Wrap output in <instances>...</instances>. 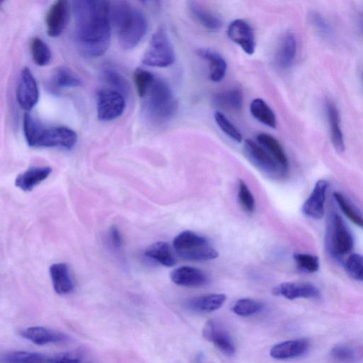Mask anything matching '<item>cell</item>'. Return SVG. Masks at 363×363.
<instances>
[{
  "instance_id": "cell-1",
  "label": "cell",
  "mask_w": 363,
  "mask_h": 363,
  "mask_svg": "<svg viewBox=\"0 0 363 363\" xmlns=\"http://www.w3.org/2000/svg\"><path fill=\"white\" fill-rule=\"evenodd\" d=\"M76 38L81 53L97 58L109 48L112 29L111 3L98 0H78L73 3Z\"/></svg>"
},
{
  "instance_id": "cell-2",
  "label": "cell",
  "mask_w": 363,
  "mask_h": 363,
  "mask_svg": "<svg viewBox=\"0 0 363 363\" xmlns=\"http://www.w3.org/2000/svg\"><path fill=\"white\" fill-rule=\"evenodd\" d=\"M111 17L122 48L129 50L137 46L148 31L144 14L128 2L111 3Z\"/></svg>"
},
{
  "instance_id": "cell-3",
  "label": "cell",
  "mask_w": 363,
  "mask_h": 363,
  "mask_svg": "<svg viewBox=\"0 0 363 363\" xmlns=\"http://www.w3.org/2000/svg\"><path fill=\"white\" fill-rule=\"evenodd\" d=\"M143 99L144 114L153 124H166L178 112V100L169 84L163 79L155 78Z\"/></svg>"
},
{
  "instance_id": "cell-4",
  "label": "cell",
  "mask_w": 363,
  "mask_h": 363,
  "mask_svg": "<svg viewBox=\"0 0 363 363\" xmlns=\"http://www.w3.org/2000/svg\"><path fill=\"white\" fill-rule=\"evenodd\" d=\"M173 247L178 255L190 262H207L219 256L218 252L208 240L197 234L185 231L177 236Z\"/></svg>"
},
{
  "instance_id": "cell-5",
  "label": "cell",
  "mask_w": 363,
  "mask_h": 363,
  "mask_svg": "<svg viewBox=\"0 0 363 363\" xmlns=\"http://www.w3.org/2000/svg\"><path fill=\"white\" fill-rule=\"evenodd\" d=\"M176 62V52L164 28H160L151 37L142 62L150 67L167 68Z\"/></svg>"
},
{
  "instance_id": "cell-6",
  "label": "cell",
  "mask_w": 363,
  "mask_h": 363,
  "mask_svg": "<svg viewBox=\"0 0 363 363\" xmlns=\"http://www.w3.org/2000/svg\"><path fill=\"white\" fill-rule=\"evenodd\" d=\"M354 247L353 236L342 218L331 213L328 220L326 248L334 257L341 258L351 252Z\"/></svg>"
},
{
  "instance_id": "cell-7",
  "label": "cell",
  "mask_w": 363,
  "mask_h": 363,
  "mask_svg": "<svg viewBox=\"0 0 363 363\" xmlns=\"http://www.w3.org/2000/svg\"><path fill=\"white\" fill-rule=\"evenodd\" d=\"M125 97L113 89H101L97 94L98 119L102 122L115 120L122 116L126 108Z\"/></svg>"
},
{
  "instance_id": "cell-8",
  "label": "cell",
  "mask_w": 363,
  "mask_h": 363,
  "mask_svg": "<svg viewBox=\"0 0 363 363\" xmlns=\"http://www.w3.org/2000/svg\"><path fill=\"white\" fill-rule=\"evenodd\" d=\"M78 141L77 134L66 127L45 128L38 135L34 148H62L71 149Z\"/></svg>"
},
{
  "instance_id": "cell-9",
  "label": "cell",
  "mask_w": 363,
  "mask_h": 363,
  "mask_svg": "<svg viewBox=\"0 0 363 363\" xmlns=\"http://www.w3.org/2000/svg\"><path fill=\"white\" fill-rule=\"evenodd\" d=\"M243 150L247 159L264 173L271 176L285 175L272 155L261 145L247 140Z\"/></svg>"
},
{
  "instance_id": "cell-10",
  "label": "cell",
  "mask_w": 363,
  "mask_h": 363,
  "mask_svg": "<svg viewBox=\"0 0 363 363\" xmlns=\"http://www.w3.org/2000/svg\"><path fill=\"white\" fill-rule=\"evenodd\" d=\"M39 91L31 71L24 68L21 71L17 88V99L20 106L26 111H31L38 101Z\"/></svg>"
},
{
  "instance_id": "cell-11",
  "label": "cell",
  "mask_w": 363,
  "mask_h": 363,
  "mask_svg": "<svg viewBox=\"0 0 363 363\" xmlns=\"http://www.w3.org/2000/svg\"><path fill=\"white\" fill-rule=\"evenodd\" d=\"M203 336L213 343L218 349L227 356H233L236 353L234 342L229 332L217 320H209L205 324Z\"/></svg>"
},
{
  "instance_id": "cell-12",
  "label": "cell",
  "mask_w": 363,
  "mask_h": 363,
  "mask_svg": "<svg viewBox=\"0 0 363 363\" xmlns=\"http://www.w3.org/2000/svg\"><path fill=\"white\" fill-rule=\"evenodd\" d=\"M329 184L325 180H319L302 206V212L311 219L320 220L325 216V201Z\"/></svg>"
},
{
  "instance_id": "cell-13",
  "label": "cell",
  "mask_w": 363,
  "mask_h": 363,
  "mask_svg": "<svg viewBox=\"0 0 363 363\" xmlns=\"http://www.w3.org/2000/svg\"><path fill=\"white\" fill-rule=\"evenodd\" d=\"M69 15V3L59 0L52 5L45 17L47 34L50 37H57L65 30Z\"/></svg>"
},
{
  "instance_id": "cell-14",
  "label": "cell",
  "mask_w": 363,
  "mask_h": 363,
  "mask_svg": "<svg viewBox=\"0 0 363 363\" xmlns=\"http://www.w3.org/2000/svg\"><path fill=\"white\" fill-rule=\"evenodd\" d=\"M229 38L239 45L248 55L255 53L256 43L251 26L243 20L232 22L228 27Z\"/></svg>"
},
{
  "instance_id": "cell-15",
  "label": "cell",
  "mask_w": 363,
  "mask_h": 363,
  "mask_svg": "<svg viewBox=\"0 0 363 363\" xmlns=\"http://www.w3.org/2000/svg\"><path fill=\"white\" fill-rule=\"evenodd\" d=\"M273 293L287 299H318L321 297L320 290L308 283H285L276 287Z\"/></svg>"
},
{
  "instance_id": "cell-16",
  "label": "cell",
  "mask_w": 363,
  "mask_h": 363,
  "mask_svg": "<svg viewBox=\"0 0 363 363\" xmlns=\"http://www.w3.org/2000/svg\"><path fill=\"white\" fill-rule=\"evenodd\" d=\"M306 339H298L278 343L271 350V355L276 360H289L304 355L310 348Z\"/></svg>"
},
{
  "instance_id": "cell-17",
  "label": "cell",
  "mask_w": 363,
  "mask_h": 363,
  "mask_svg": "<svg viewBox=\"0 0 363 363\" xmlns=\"http://www.w3.org/2000/svg\"><path fill=\"white\" fill-rule=\"evenodd\" d=\"M20 335L38 346L61 343L67 340L66 334L43 327L27 328L21 332Z\"/></svg>"
},
{
  "instance_id": "cell-18",
  "label": "cell",
  "mask_w": 363,
  "mask_h": 363,
  "mask_svg": "<svg viewBox=\"0 0 363 363\" xmlns=\"http://www.w3.org/2000/svg\"><path fill=\"white\" fill-rule=\"evenodd\" d=\"M197 54L208 62L211 80L215 83L222 81L227 73V64L219 52L209 48H201L197 50Z\"/></svg>"
},
{
  "instance_id": "cell-19",
  "label": "cell",
  "mask_w": 363,
  "mask_h": 363,
  "mask_svg": "<svg viewBox=\"0 0 363 363\" xmlns=\"http://www.w3.org/2000/svg\"><path fill=\"white\" fill-rule=\"evenodd\" d=\"M297 41L292 33H287L280 41L276 55L277 66L283 69H290L296 59Z\"/></svg>"
},
{
  "instance_id": "cell-20",
  "label": "cell",
  "mask_w": 363,
  "mask_h": 363,
  "mask_svg": "<svg viewBox=\"0 0 363 363\" xmlns=\"http://www.w3.org/2000/svg\"><path fill=\"white\" fill-rule=\"evenodd\" d=\"M325 107L327 120L330 127L332 142L339 152H343L345 150L346 145L339 109L336 104L330 99L326 101Z\"/></svg>"
},
{
  "instance_id": "cell-21",
  "label": "cell",
  "mask_w": 363,
  "mask_h": 363,
  "mask_svg": "<svg viewBox=\"0 0 363 363\" xmlns=\"http://www.w3.org/2000/svg\"><path fill=\"white\" fill-rule=\"evenodd\" d=\"M172 281L177 285L198 287L207 283L206 276L198 269L183 266L174 270L171 275Z\"/></svg>"
},
{
  "instance_id": "cell-22",
  "label": "cell",
  "mask_w": 363,
  "mask_h": 363,
  "mask_svg": "<svg viewBox=\"0 0 363 363\" xmlns=\"http://www.w3.org/2000/svg\"><path fill=\"white\" fill-rule=\"evenodd\" d=\"M330 355L336 363H358L363 359V346L355 342L339 343L332 349Z\"/></svg>"
},
{
  "instance_id": "cell-23",
  "label": "cell",
  "mask_w": 363,
  "mask_h": 363,
  "mask_svg": "<svg viewBox=\"0 0 363 363\" xmlns=\"http://www.w3.org/2000/svg\"><path fill=\"white\" fill-rule=\"evenodd\" d=\"M187 8L191 16L203 27L211 31H218L223 27L222 20L215 14L202 7L199 3L190 1Z\"/></svg>"
},
{
  "instance_id": "cell-24",
  "label": "cell",
  "mask_w": 363,
  "mask_h": 363,
  "mask_svg": "<svg viewBox=\"0 0 363 363\" xmlns=\"http://www.w3.org/2000/svg\"><path fill=\"white\" fill-rule=\"evenodd\" d=\"M50 276L55 292L60 295L71 293L74 285L69 269L65 264H56L50 268Z\"/></svg>"
},
{
  "instance_id": "cell-25",
  "label": "cell",
  "mask_w": 363,
  "mask_h": 363,
  "mask_svg": "<svg viewBox=\"0 0 363 363\" xmlns=\"http://www.w3.org/2000/svg\"><path fill=\"white\" fill-rule=\"evenodd\" d=\"M259 144L264 147L279 164L285 175L288 172L289 162L285 151L280 143L273 136L260 134L257 136Z\"/></svg>"
},
{
  "instance_id": "cell-26",
  "label": "cell",
  "mask_w": 363,
  "mask_h": 363,
  "mask_svg": "<svg viewBox=\"0 0 363 363\" xmlns=\"http://www.w3.org/2000/svg\"><path fill=\"white\" fill-rule=\"evenodd\" d=\"M51 173L52 169L50 167L30 168L17 176L15 185L20 190L29 192L46 180Z\"/></svg>"
},
{
  "instance_id": "cell-27",
  "label": "cell",
  "mask_w": 363,
  "mask_h": 363,
  "mask_svg": "<svg viewBox=\"0 0 363 363\" xmlns=\"http://www.w3.org/2000/svg\"><path fill=\"white\" fill-rule=\"evenodd\" d=\"M227 299L223 294H211L189 299L186 305L194 312L212 313L222 307Z\"/></svg>"
},
{
  "instance_id": "cell-28",
  "label": "cell",
  "mask_w": 363,
  "mask_h": 363,
  "mask_svg": "<svg viewBox=\"0 0 363 363\" xmlns=\"http://www.w3.org/2000/svg\"><path fill=\"white\" fill-rule=\"evenodd\" d=\"M213 104L217 108L222 110L239 111L243 107V92L239 88H233L218 92L213 97Z\"/></svg>"
},
{
  "instance_id": "cell-29",
  "label": "cell",
  "mask_w": 363,
  "mask_h": 363,
  "mask_svg": "<svg viewBox=\"0 0 363 363\" xmlns=\"http://www.w3.org/2000/svg\"><path fill=\"white\" fill-rule=\"evenodd\" d=\"M145 255L166 267L171 268L176 264V259L171 246L164 241L150 245L145 250Z\"/></svg>"
},
{
  "instance_id": "cell-30",
  "label": "cell",
  "mask_w": 363,
  "mask_h": 363,
  "mask_svg": "<svg viewBox=\"0 0 363 363\" xmlns=\"http://www.w3.org/2000/svg\"><path fill=\"white\" fill-rule=\"evenodd\" d=\"M250 111L252 116L258 122L269 127L276 128V115L264 99L257 98L252 101Z\"/></svg>"
},
{
  "instance_id": "cell-31",
  "label": "cell",
  "mask_w": 363,
  "mask_h": 363,
  "mask_svg": "<svg viewBox=\"0 0 363 363\" xmlns=\"http://www.w3.org/2000/svg\"><path fill=\"white\" fill-rule=\"evenodd\" d=\"M51 83L59 89L77 87L83 84L80 77L66 67L58 68L52 76Z\"/></svg>"
},
{
  "instance_id": "cell-32",
  "label": "cell",
  "mask_w": 363,
  "mask_h": 363,
  "mask_svg": "<svg viewBox=\"0 0 363 363\" xmlns=\"http://www.w3.org/2000/svg\"><path fill=\"white\" fill-rule=\"evenodd\" d=\"M48 357L28 351H12L2 357L3 363H46Z\"/></svg>"
},
{
  "instance_id": "cell-33",
  "label": "cell",
  "mask_w": 363,
  "mask_h": 363,
  "mask_svg": "<svg viewBox=\"0 0 363 363\" xmlns=\"http://www.w3.org/2000/svg\"><path fill=\"white\" fill-rule=\"evenodd\" d=\"M34 62L38 66L48 65L51 59V51L48 45L40 38H32L30 44Z\"/></svg>"
},
{
  "instance_id": "cell-34",
  "label": "cell",
  "mask_w": 363,
  "mask_h": 363,
  "mask_svg": "<svg viewBox=\"0 0 363 363\" xmlns=\"http://www.w3.org/2000/svg\"><path fill=\"white\" fill-rule=\"evenodd\" d=\"M264 305L260 301L245 298L238 300L234 305L233 312L240 317H250L262 312Z\"/></svg>"
},
{
  "instance_id": "cell-35",
  "label": "cell",
  "mask_w": 363,
  "mask_h": 363,
  "mask_svg": "<svg viewBox=\"0 0 363 363\" xmlns=\"http://www.w3.org/2000/svg\"><path fill=\"white\" fill-rule=\"evenodd\" d=\"M293 257L297 267L301 272L311 274L317 273L320 270V264L318 257L306 253H295Z\"/></svg>"
},
{
  "instance_id": "cell-36",
  "label": "cell",
  "mask_w": 363,
  "mask_h": 363,
  "mask_svg": "<svg viewBox=\"0 0 363 363\" xmlns=\"http://www.w3.org/2000/svg\"><path fill=\"white\" fill-rule=\"evenodd\" d=\"M104 79L115 90L122 93L124 97L130 92V85L127 80L118 71L113 69H106L103 73Z\"/></svg>"
},
{
  "instance_id": "cell-37",
  "label": "cell",
  "mask_w": 363,
  "mask_h": 363,
  "mask_svg": "<svg viewBox=\"0 0 363 363\" xmlns=\"http://www.w3.org/2000/svg\"><path fill=\"white\" fill-rule=\"evenodd\" d=\"M215 120L220 129L236 143L242 141V134L231 121L221 112L215 114Z\"/></svg>"
},
{
  "instance_id": "cell-38",
  "label": "cell",
  "mask_w": 363,
  "mask_h": 363,
  "mask_svg": "<svg viewBox=\"0 0 363 363\" xmlns=\"http://www.w3.org/2000/svg\"><path fill=\"white\" fill-rule=\"evenodd\" d=\"M334 197L343 214L355 225L363 229V218L353 208L347 199L339 192H335Z\"/></svg>"
},
{
  "instance_id": "cell-39",
  "label": "cell",
  "mask_w": 363,
  "mask_h": 363,
  "mask_svg": "<svg viewBox=\"0 0 363 363\" xmlns=\"http://www.w3.org/2000/svg\"><path fill=\"white\" fill-rule=\"evenodd\" d=\"M346 270L352 278L363 283V255H350L346 262Z\"/></svg>"
},
{
  "instance_id": "cell-40",
  "label": "cell",
  "mask_w": 363,
  "mask_h": 363,
  "mask_svg": "<svg viewBox=\"0 0 363 363\" xmlns=\"http://www.w3.org/2000/svg\"><path fill=\"white\" fill-rule=\"evenodd\" d=\"M155 79L154 75L144 69H138L134 73V81L140 97L143 98Z\"/></svg>"
},
{
  "instance_id": "cell-41",
  "label": "cell",
  "mask_w": 363,
  "mask_h": 363,
  "mask_svg": "<svg viewBox=\"0 0 363 363\" xmlns=\"http://www.w3.org/2000/svg\"><path fill=\"white\" fill-rule=\"evenodd\" d=\"M239 199L243 209L248 213H252L255 208V201L252 194L245 183L240 180L239 183Z\"/></svg>"
},
{
  "instance_id": "cell-42",
  "label": "cell",
  "mask_w": 363,
  "mask_h": 363,
  "mask_svg": "<svg viewBox=\"0 0 363 363\" xmlns=\"http://www.w3.org/2000/svg\"><path fill=\"white\" fill-rule=\"evenodd\" d=\"M310 22L315 29L324 37L332 38L334 32L327 20L319 13L313 12L309 16Z\"/></svg>"
},
{
  "instance_id": "cell-43",
  "label": "cell",
  "mask_w": 363,
  "mask_h": 363,
  "mask_svg": "<svg viewBox=\"0 0 363 363\" xmlns=\"http://www.w3.org/2000/svg\"><path fill=\"white\" fill-rule=\"evenodd\" d=\"M81 355L75 352H66L48 357L46 363H80Z\"/></svg>"
},
{
  "instance_id": "cell-44",
  "label": "cell",
  "mask_w": 363,
  "mask_h": 363,
  "mask_svg": "<svg viewBox=\"0 0 363 363\" xmlns=\"http://www.w3.org/2000/svg\"><path fill=\"white\" fill-rule=\"evenodd\" d=\"M110 239L113 246L117 248H120L123 245V238L116 227H113L110 231Z\"/></svg>"
},
{
  "instance_id": "cell-45",
  "label": "cell",
  "mask_w": 363,
  "mask_h": 363,
  "mask_svg": "<svg viewBox=\"0 0 363 363\" xmlns=\"http://www.w3.org/2000/svg\"><path fill=\"white\" fill-rule=\"evenodd\" d=\"M358 28L360 32L363 35V14L360 16L359 19Z\"/></svg>"
},
{
  "instance_id": "cell-46",
  "label": "cell",
  "mask_w": 363,
  "mask_h": 363,
  "mask_svg": "<svg viewBox=\"0 0 363 363\" xmlns=\"http://www.w3.org/2000/svg\"><path fill=\"white\" fill-rule=\"evenodd\" d=\"M362 81H363V73H362Z\"/></svg>"
}]
</instances>
